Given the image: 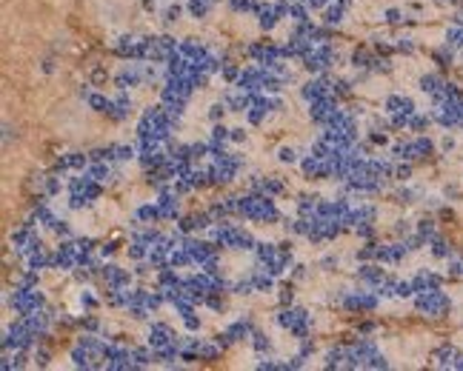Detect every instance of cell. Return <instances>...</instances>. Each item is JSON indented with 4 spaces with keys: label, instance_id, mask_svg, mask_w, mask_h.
<instances>
[{
    "label": "cell",
    "instance_id": "6da1fadb",
    "mask_svg": "<svg viewBox=\"0 0 463 371\" xmlns=\"http://www.w3.org/2000/svg\"><path fill=\"white\" fill-rule=\"evenodd\" d=\"M417 309H420L423 314H429V317H440V314L449 311V300H446L438 289L420 291V297H417Z\"/></svg>",
    "mask_w": 463,
    "mask_h": 371
},
{
    "label": "cell",
    "instance_id": "7a4b0ae2",
    "mask_svg": "<svg viewBox=\"0 0 463 371\" xmlns=\"http://www.w3.org/2000/svg\"><path fill=\"white\" fill-rule=\"evenodd\" d=\"M420 89H423V92H429V94H438L440 89H443V80H440L438 74H426V77L420 80Z\"/></svg>",
    "mask_w": 463,
    "mask_h": 371
},
{
    "label": "cell",
    "instance_id": "3957f363",
    "mask_svg": "<svg viewBox=\"0 0 463 371\" xmlns=\"http://www.w3.org/2000/svg\"><path fill=\"white\" fill-rule=\"evenodd\" d=\"M432 251L438 257H449V246L443 243V240H435V246H432Z\"/></svg>",
    "mask_w": 463,
    "mask_h": 371
},
{
    "label": "cell",
    "instance_id": "277c9868",
    "mask_svg": "<svg viewBox=\"0 0 463 371\" xmlns=\"http://www.w3.org/2000/svg\"><path fill=\"white\" fill-rule=\"evenodd\" d=\"M452 277H463V260H452Z\"/></svg>",
    "mask_w": 463,
    "mask_h": 371
}]
</instances>
